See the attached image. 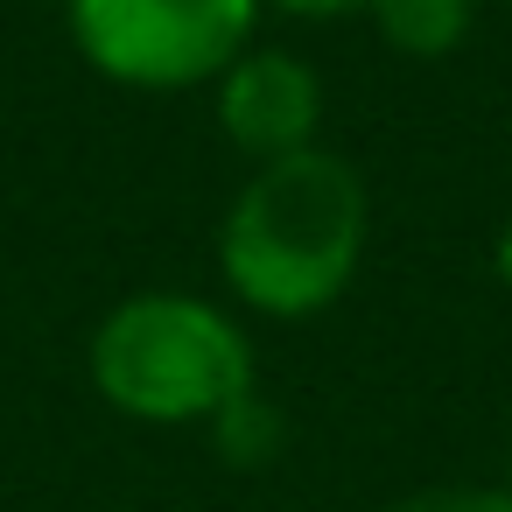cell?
I'll return each instance as SVG.
<instances>
[{
  "label": "cell",
  "instance_id": "7a4b0ae2",
  "mask_svg": "<svg viewBox=\"0 0 512 512\" xmlns=\"http://www.w3.org/2000/svg\"><path fill=\"white\" fill-rule=\"evenodd\" d=\"M92 393L148 428H211L225 407L260 393L246 323L190 288H141L92 323Z\"/></svg>",
  "mask_w": 512,
  "mask_h": 512
},
{
  "label": "cell",
  "instance_id": "5b68a950",
  "mask_svg": "<svg viewBox=\"0 0 512 512\" xmlns=\"http://www.w3.org/2000/svg\"><path fill=\"white\" fill-rule=\"evenodd\" d=\"M379 43L407 64H442L449 50H463L470 22H477V0H372Z\"/></svg>",
  "mask_w": 512,
  "mask_h": 512
},
{
  "label": "cell",
  "instance_id": "6da1fadb",
  "mask_svg": "<svg viewBox=\"0 0 512 512\" xmlns=\"http://www.w3.org/2000/svg\"><path fill=\"white\" fill-rule=\"evenodd\" d=\"M372 190L337 148L260 162L218 218V274L239 309L302 323L323 316L365 267Z\"/></svg>",
  "mask_w": 512,
  "mask_h": 512
},
{
  "label": "cell",
  "instance_id": "ba28073f",
  "mask_svg": "<svg viewBox=\"0 0 512 512\" xmlns=\"http://www.w3.org/2000/svg\"><path fill=\"white\" fill-rule=\"evenodd\" d=\"M260 8L288 22H344V15H372V0H260Z\"/></svg>",
  "mask_w": 512,
  "mask_h": 512
},
{
  "label": "cell",
  "instance_id": "3957f363",
  "mask_svg": "<svg viewBox=\"0 0 512 512\" xmlns=\"http://www.w3.org/2000/svg\"><path fill=\"white\" fill-rule=\"evenodd\" d=\"M260 0H64L71 50L127 92L218 85L260 36Z\"/></svg>",
  "mask_w": 512,
  "mask_h": 512
},
{
  "label": "cell",
  "instance_id": "277c9868",
  "mask_svg": "<svg viewBox=\"0 0 512 512\" xmlns=\"http://www.w3.org/2000/svg\"><path fill=\"white\" fill-rule=\"evenodd\" d=\"M211 120L218 134L260 169V162H288L302 148H323V78L309 57L253 43L218 85H211Z\"/></svg>",
  "mask_w": 512,
  "mask_h": 512
},
{
  "label": "cell",
  "instance_id": "52a82bcc",
  "mask_svg": "<svg viewBox=\"0 0 512 512\" xmlns=\"http://www.w3.org/2000/svg\"><path fill=\"white\" fill-rule=\"evenodd\" d=\"M386 512H512V484H421Z\"/></svg>",
  "mask_w": 512,
  "mask_h": 512
},
{
  "label": "cell",
  "instance_id": "30bf717a",
  "mask_svg": "<svg viewBox=\"0 0 512 512\" xmlns=\"http://www.w3.org/2000/svg\"><path fill=\"white\" fill-rule=\"evenodd\" d=\"M505 484H512V470H505Z\"/></svg>",
  "mask_w": 512,
  "mask_h": 512
},
{
  "label": "cell",
  "instance_id": "9c48e42d",
  "mask_svg": "<svg viewBox=\"0 0 512 512\" xmlns=\"http://www.w3.org/2000/svg\"><path fill=\"white\" fill-rule=\"evenodd\" d=\"M491 274H498V281L512 288V218H505V225L491 232Z\"/></svg>",
  "mask_w": 512,
  "mask_h": 512
},
{
  "label": "cell",
  "instance_id": "8992f818",
  "mask_svg": "<svg viewBox=\"0 0 512 512\" xmlns=\"http://www.w3.org/2000/svg\"><path fill=\"white\" fill-rule=\"evenodd\" d=\"M211 442H218V456H232V463H267V456L281 449V414H274L260 393H246L239 407H225V414L211 421Z\"/></svg>",
  "mask_w": 512,
  "mask_h": 512
}]
</instances>
